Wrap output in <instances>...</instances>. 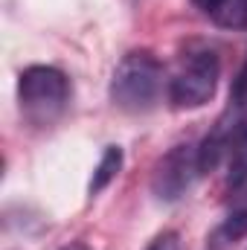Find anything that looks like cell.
I'll list each match as a JSON object with an SVG mask.
<instances>
[{"instance_id": "cell-3", "label": "cell", "mask_w": 247, "mask_h": 250, "mask_svg": "<svg viewBox=\"0 0 247 250\" xmlns=\"http://www.w3.org/2000/svg\"><path fill=\"white\" fill-rule=\"evenodd\" d=\"M73 99L70 76L53 64H29L18 76L21 117L35 128H50L62 120Z\"/></svg>"}, {"instance_id": "cell-8", "label": "cell", "mask_w": 247, "mask_h": 250, "mask_svg": "<svg viewBox=\"0 0 247 250\" xmlns=\"http://www.w3.org/2000/svg\"><path fill=\"white\" fill-rule=\"evenodd\" d=\"M145 250H184V245H181V236H178L175 230H166V233H160L157 239H151Z\"/></svg>"}, {"instance_id": "cell-2", "label": "cell", "mask_w": 247, "mask_h": 250, "mask_svg": "<svg viewBox=\"0 0 247 250\" xmlns=\"http://www.w3.org/2000/svg\"><path fill=\"white\" fill-rule=\"evenodd\" d=\"M166 87V67L151 50L125 53L111 76V102L123 114L140 117L157 108Z\"/></svg>"}, {"instance_id": "cell-4", "label": "cell", "mask_w": 247, "mask_h": 250, "mask_svg": "<svg viewBox=\"0 0 247 250\" xmlns=\"http://www.w3.org/2000/svg\"><path fill=\"white\" fill-rule=\"evenodd\" d=\"M201 143H181L169 148L151 169V195L163 204L181 201L189 189L204 178Z\"/></svg>"}, {"instance_id": "cell-9", "label": "cell", "mask_w": 247, "mask_h": 250, "mask_svg": "<svg viewBox=\"0 0 247 250\" xmlns=\"http://www.w3.org/2000/svg\"><path fill=\"white\" fill-rule=\"evenodd\" d=\"M59 250H93L90 245H84V242H70V245H64V248Z\"/></svg>"}, {"instance_id": "cell-1", "label": "cell", "mask_w": 247, "mask_h": 250, "mask_svg": "<svg viewBox=\"0 0 247 250\" xmlns=\"http://www.w3.org/2000/svg\"><path fill=\"white\" fill-rule=\"evenodd\" d=\"M221 79V56L206 41H186L166 79V99L175 111H198L212 102Z\"/></svg>"}, {"instance_id": "cell-7", "label": "cell", "mask_w": 247, "mask_h": 250, "mask_svg": "<svg viewBox=\"0 0 247 250\" xmlns=\"http://www.w3.org/2000/svg\"><path fill=\"white\" fill-rule=\"evenodd\" d=\"M247 236V192L239 195L236 207L227 212V218L212 230V242L215 245H236Z\"/></svg>"}, {"instance_id": "cell-6", "label": "cell", "mask_w": 247, "mask_h": 250, "mask_svg": "<svg viewBox=\"0 0 247 250\" xmlns=\"http://www.w3.org/2000/svg\"><path fill=\"white\" fill-rule=\"evenodd\" d=\"M123 163H125L123 146H108V148L102 151V157H99V163H96L93 175H90V184H87V198H96L99 192H105V189L111 187V184L120 178Z\"/></svg>"}, {"instance_id": "cell-5", "label": "cell", "mask_w": 247, "mask_h": 250, "mask_svg": "<svg viewBox=\"0 0 247 250\" xmlns=\"http://www.w3.org/2000/svg\"><path fill=\"white\" fill-rule=\"evenodd\" d=\"M192 6L221 29H247V0H192Z\"/></svg>"}]
</instances>
